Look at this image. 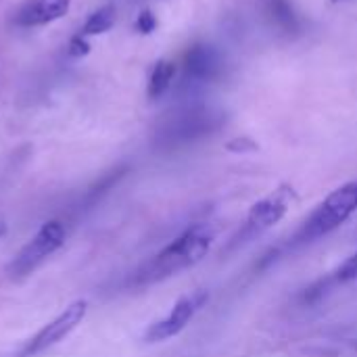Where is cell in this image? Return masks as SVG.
Returning <instances> with one entry per match:
<instances>
[{
  "mask_svg": "<svg viewBox=\"0 0 357 357\" xmlns=\"http://www.w3.org/2000/svg\"><path fill=\"white\" fill-rule=\"evenodd\" d=\"M213 241H215V228L211 224L207 222L192 224L174 243H169L163 251L155 255V259L146 266L140 278L144 282H155L197 266L209 253Z\"/></svg>",
  "mask_w": 357,
  "mask_h": 357,
  "instance_id": "6da1fadb",
  "label": "cell"
},
{
  "mask_svg": "<svg viewBox=\"0 0 357 357\" xmlns=\"http://www.w3.org/2000/svg\"><path fill=\"white\" fill-rule=\"evenodd\" d=\"M357 211V182H347L333 190L303 226L301 238L316 241L343 226Z\"/></svg>",
  "mask_w": 357,
  "mask_h": 357,
  "instance_id": "7a4b0ae2",
  "label": "cell"
},
{
  "mask_svg": "<svg viewBox=\"0 0 357 357\" xmlns=\"http://www.w3.org/2000/svg\"><path fill=\"white\" fill-rule=\"evenodd\" d=\"M65 243V228L61 222L50 220L42 224V228L33 234L31 241H27L21 251L10 259L6 266V276L10 280H23L31 272H36L52 253H56Z\"/></svg>",
  "mask_w": 357,
  "mask_h": 357,
  "instance_id": "3957f363",
  "label": "cell"
},
{
  "mask_svg": "<svg viewBox=\"0 0 357 357\" xmlns=\"http://www.w3.org/2000/svg\"><path fill=\"white\" fill-rule=\"evenodd\" d=\"M207 301H209L207 291H195L192 295L180 297L176 301V305L172 307V312L167 314V318H163L146 328L144 341L146 343H163L172 337H178Z\"/></svg>",
  "mask_w": 357,
  "mask_h": 357,
  "instance_id": "277c9868",
  "label": "cell"
},
{
  "mask_svg": "<svg viewBox=\"0 0 357 357\" xmlns=\"http://www.w3.org/2000/svg\"><path fill=\"white\" fill-rule=\"evenodd\" d=\"M88 312V303L86 301H73L69 307H65L63 314H59L52 322H48L23 349V357L40 356L42 351L54 347L56 343H61L65 337H69L86 318Z\"/></svg>",
  "mask_w": 357,
  "mask_h": 357,
  "instance_id": "5b68a950",
  "label": "cell"
},
{
  "mask_svg": "<svg viewBox=\"0 0 357 357\" xmlns=\"http://www.w3.org/2000/svg\"><path fill=\"white\" fill-rule=\"evenodd\" d=\"M291 197H293V188L289 186H280L276 188L272 195H268L266 199L257 201L247 215V230L251 234H261L270 228H274L278 222H282V218L289 213L291 209Z\"/></svg>",
  "mask_w": 357,
  "mask_h": 357,
  "instance_id": "8992f818",
  "label": "cell"
},
{
  "mask_svg": "<svg viewBox=\"0 0 357 357\" xmlns=\"http://www.w3.org/2000/svg\"><path fill=\"white\" fill-rule=\"evenodd\" d=\"M71 0H25L15 15L17 25L36 27L52 23L69 13Z\"/></svg>",
  "mask_w": 357,
  "mask_h": 357,
  "instance_id": "52a82bcc",
  "label": "cell"
},
{
  "mask_svg": "<svg viewBox=\"0 0 357 357\" xmlns=\"http://www.w3.org/2000/svg\"><path fill=\"white\" fill-rule=\"evenodd\" d=\"M184 69L190 79L197 82H211L220 73V59L211 46L197 44L186 52L184 59Z\"/></svg>",
  "mask_w": 357,
  "mask_h": 357,
  "instance_id": "ba28073f",
  "label": "cell"
},
{
  "mask_svg": "<svg viewBox=\"0 0 357 357\" xmlns=\"http://www.w3.org/2000/svg\"><path fill=\"white\" fill-rule=\"evenodd\" d=\"M264 13L282 33H297L301 29V21L291 0H261Z\"/></svg>",
  "mask_w": 357,
  "mask_h": 357,
  "instance_id": "9c48e42d",
  "label": "cell"
},
{
  "mask_svg": "<svg viewBox=\"0 0 357 357\" xmlns=\"http://www.w3.org/2000/svg\"><path fill=\"white\" fill-rule=\"evenodd\" d=\"M174 75H176V65L167 59H159L151 71V77H149V96L153 100L161 98L169 90Z\"/></svg>",
  "mask_w": 357,
  "mask_h": 357,
  "instance_id": "30bf717a",
  "label": "cell"
},
{
  "mask_svg": "<svg viewBox=\"0 0 357 357\" xmlns=\"http://www.w3.org/2000/svg\"><path fill=\"white\" fill-rule=\"evenodd\" d=\"M115 17H117V10L113 4H105L100 8H96L84 23V27L79 29L82 36L90 38V36H100L105 31H109L113 25H115Z\"/></svg>",
  "mask_w": 357,
  "mask_h": 357,
  "instance_id": "8fae6325",
  "label": "cell"
},
{
  "mask_svg": "<svg viewBox=\"0 0 357 357\" xmlns=\"http://www.w3.org/2000/svg\"><path fill=\"white\" fill-rule=\"evenodd\" d=\"M136 29L144 36H149L157 29V17L153 15V10H149V8L140 10V15L136 17Z\"/></svg>",
  "mask_w": 357,
  "mask_h": 357,
  "instance_id": "7c38bea8",
  "label": "cell"
},
{
  "mask_svg": "<svg viewBox=\"0 0 357 357\" xmlns=\"http://www.w3.org/2000/svg\"><path fill=\"white\" fill-rule=\"evenodd\" d=\"M67 52H69L71 56H75V59L86 56V54L90 52V42H88V38H86V36H82V33H75V36L69 40Z\"/></svg>",
  "mask_w": 357,
  "mask_h": 357,
  "instance_id": "4fadbf2b",
  "label": "cell"
},
{
  "mask_svg": "<svg viewBox=\"0 0 357 357\" xmlns=\"http://www.w3.org/2000/svg\"><path fill=\"white\" fill-rule=\"evenodd\" d=\"M339 280L343 282H349V280H356L357 278V253L354 257H349L341 268H339Z\"/></svg>",
  "mask_w": 357,
  "mask_h": 357,
  "instance_id": "5bb4252c",
  "label": "cell"
},
{
  "mask_svg": "<svg viewBox=\"0 0 357 357\" xmlns=\"http://www.w3.org/2000/svg\"><path fill=\"white\" fill-rule=\"evenodd\" d=\"M255 149H257V144L249 138H234L228 142V151H232V153H247V151H255Z\"/></svg>",
  "mask_w": 357,
  "mask_h": 357,
  "instance_id": "9a60e30c",
  "label": "cell"
},
{
  "mask_svg": "<svg viewBox=\"0 0 357 357\" xmlns=\"http://www.w3.org/2000/svg\"><path fill=\"white\" fill-rule=\"evenodd\" d=\"M4 234H6V224H4V222L0 220V238H2Z\"/></svg>",
  "mask_w": 357,
  "mask_h": 357,
  "instance_id": "2e32d148",
  "label": "cell"
},
{
  "mask_svg": "<svg viewBox=\"0 0 357 357\" xmlns=\"http://www.w3.org/2000/svg\"><path fill=\"white\" fill-rule=\"evenodd\" d=\"M333 2H345V0H333Z\"/></svg>",
  "mask_w": 357,
  "mask_h": 357,
  "instance_id": "e0dca14e",
  "label": "cell"
}]
</instances>
